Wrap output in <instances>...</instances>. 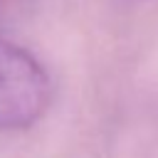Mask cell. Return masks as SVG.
<instances>
[{"label":"cell","mask_w":158,"mask_h":158,"mask_svg":"<svg viewBox=\"0 0 158 158\" xmlns=\"http://www.w3.org/2000/svg\"><path fill=\"white\" fill-rule=\"evenodd\" d=\"M52 101L44 64L25 47L0 40V133L37 123Z\"/></svg>","instance_id":"obj_1"}]
</instances>
